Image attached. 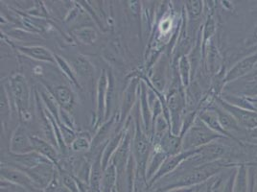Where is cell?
<instances>
[{
	"label": "cell",
	"instance_id": "1",
	"mask_svg": "<svg viewBox=\"0 0 257 192\" xmlns=\"http://www.w3.org/2000/svg\"><path fill=\"white\" fill-rule=\"evenodd\" d=\"M135 132L132 139V154L137 165V178L146 181V167L150 157L153 142L150 137L145 133L142 123H140V112L138 104V112L135 118Z\"/></svg>",
	"mask_w": 257,
	"mask_h": 192
},
{
	"label": "cell",
	"instance_id": "2",
	"mask_svg": "<svg viewBox=\"0 0 257 192\" xmlns=\"http://www.w3.org/2000/svg\"><path fill=\"white\" fill-rule=\"evenodd\" d=\"M7 86L10 88V92H8L11 97L12 103L17 109L22 121L29 122L32 118L30 113L31 89L25 76L22 73L12 75L8 80Z\"/></svg>",
	"mask_w": 257,
	"mask_h": 192
},
{
	"label": "cell",
	"instance_id": "3",
	"mask_svg": "<svg viewBox=\"0 0 257 192\" xmlns=\"http://www.w3.org/2000/svg\"><path fill=\"white\" fill-rule=\"evenodd\" d=\"M226 139L208 128L199 118L182 136V151L199 149L218 139Z\"/></svg>",
	"mask_w": 257,
	"mask_h": 192
},
{
	"label": "cell",
	"instance_id": "4",
	"mask_svg": "<svg viewBox=\"0 0 257 192\" xmlns=\"http://www.w3.org/2000/svg\"><path fill=\"white\" fill-rule=\"evenodd\" d=\"M140 83H141V79L140 77H134L133 79H131L127 87L124 90L121 106L119 110L117 128L115 133L122 131L127 126L131 112L135 107V105L139 102Z\"/></svg>",
	"mask_w": 257,
	"mask_h": 192
},
{
	"label": "cell",
	"instance_id": "5",
	"mask_svg": "<svg viewBox=\"0 0 257 192\" xmlns=\"http://www.w3.org/2000/svg\"><path fill=\"white\" fill-rule=\"evenodd\" d=\"M1 181H9L15 185H18L19 187L25 189L28 192H43L29 177V175L15 166H12L10 164L1 163Z\"/></svg>",
	"mask_w": 257,
	"mask_h": 192
},
{
	"label": "cell",
	"instance_id": "6",
	"mask_svg": "<svg viewBox=\"0 0 257 192\" xmlns=\"http://www.w3.org/2000/svg\"><path fill=\"white\" fill-rule=\"evenodd\" d=\"M169 64L170 62L167 56L165 54H161L154 65L152 74L150 75V80H147L146 78H140V79L145 81L146 84L150 85L151 87L154 88L156 91L163 94L166 88L167 81H168Z\"/></svg>",
	"mask_w": 257,
	"mask_h": 192
},
{
	"label": "cell",
	"instance_id": "7",
	"mask_svg": "<svg viewBox=\"0 0 257 192\" xmlns=\"http://www.w3.org/2000/svg\"><path fill=\"white\" fill-rule=\"evenodd\" d=\"M198 150L199 149L182 151L181 153H179L177 155L168 156L167 159L164 160V162L162 163L160 170L158 171V173L148 182L149 188L152 187L155 183H157L158 181H161V179H163L166 176L174 173L175 171L177 170L182 165L183 162H185L186 160H189L194 155H196Z\"/></svg>",
	"mask_w": 257,
	"mask_h": 192
},
{
	"label": "cell",
	"instance_id": "8",
	"mask_svg": "<svg viewBox=\"0 0 257 192\" xmlns=\"http://www.w3.org/2000/svg\"><path fill=\"white\" fill-rule=\"evenodd\" d=\"M23 171L29 175V177L43 191L53 181L58 174V168L52 162L42 163L33 168Z\"/></svg>",
	"mask_w": 257,
	"mask_h": 192
},
{
	"label": "cell",
	"instance_id": "9",
	"mask_svg": "<svg viewBox=\"0 0 257 192\" xmlns=\"http://www.w3.org/2000/svg\"><path fill=\"white\" fill-rule=\"evenodd\" d=\"M256 65L257 52L246 56L226 71L224 78V85L225 86L240 78L250 74L255 69Z\"/></svg>",
	"mask_w": 257,
	"mask_h": 192
},
{
	"label": "cell",
	"instance_id": "10",
	"mask_svg": "<svg viewBox=\"0 0 257 192\" xmlns=\"http://www.w3.org/2000/svg\"><path fill=\"white\" fill-rule=\"evenodd\" d=\"M132 139H133V135L128 130L120 146L118 147L117 151L115 152V154L112 157V160L110 161L116 167L118 173V181H119L120 177H122L124 175V173L127 174L128 161L132 157Z\"/></svg>",
	"mask_w": 257,
	"mask_h": 192
},
{
	"label": "cell",
	"instance_id": "11",
	"mask_svg": "<svg viewBox=\"0 0 257 192\" xmlns=\"http://www.w3.org/2000/svg\"><path fill=\"white\" fill-rule=\"evenodd\" d=\"M108 85V72L103 69L97 82L96 114L94 127L98 129L105 121L106 114V96Z\"/></svg>",
	"mask_w": 257,
	"mask_h": 192
},
{
	"label": "cell",
	"instance_id": "12",
	"mask_svg": "<svg viewBox=\"0 0 257 192\" xmlns=\"http://www.w3.org/2000/svg\"><path fill=\"white\" fill-rule=\"evenodd\" d=\"M9 149L10 153L17 155L26 154L34 151L31 141V135L22 124L18 125L14 130L10 139Z\"/></svg>",
	"mask_w": 257,
	"mask_h": 192
},
{
	"label": "cell",
	"instance_id": "13",
	"mask_svg": "<svg viewBox=\"0 0 257 192\" xmlns=\"http://www.w3.org/2000/svg\"><path fill=\"white\" fill-rule=\"evenodd\" d=\"M141 123L145 133L152 139L153 135V114L148 100V85L141 80L140 83V97H139Z\"/></svg>",
	"mask_w": 257,
	"mask_h": 192
},
{
	"label": "cell",
	"instance_id": "14",
	"mask_svg": "<svg viewBox=\"0 0 257 192\" xmlns=\"http://www.w3.org/2000/svg\"><path fill=\"white\" fill-rule=\"evenodd\" d=\"M46 87L53 94L56 101L62 110L71 113L76 106V95L73 89L67 85H56L53 87Z\"/></svg>",
	"mask_w": 257,
	"mask_h": 192
},
{
	"label": "cell",
	"instance_id": "15",
	"mask_svg": "<svg viewBox=\"0 0 257 192\" xmlns=\"http://www.w3.org/2000/svg\"><path fill=\"white\" fill-rule=\"evenodd\" d=\"M118 116L114 114L111 118L104 121V123L97 129L96 134L92 139V147L91 150L96 149L98 147L104 144V142H107L109 139L115 134V131L117 128Z\"/></svg>",
	"mask_w": 257,
	"mask_h": 192
},
{
	"label": "cell",
	"instance_id": "16",
	"mask_svg": "<svg viewBox=\"0 0 257 192\" xmlns=\"http://www.w3.org/2000/svg\"><path fill=\"white\" fill-rule=\"evenodd\" d=\"M31 141L35 152L50 160L57 166V168L60 167V151L57 147H55L52 143L48 142L46 139H42L38 136L31 135Z\"/></svg>",
	"mask_w": 257,
	"mask_h": 192
},
{
	"label": "cell",
	"instance_id": "17",
	"mask_svg": "<svg viewBox=\"0 0 257 192\" xmlns=\"http://www.w3.org/2000/svg\"><path fill=\"white\" fill-rule=\"evenodd\" d=\"M13 163H10L12 166H15L19 169L22 170H26V169H30L33 168L39 164L45 163V162H51L50 160L45 159L41 154L33 151L30 153H26V154H12L10 153Z\"/></svg>",
	"mask_w": 257,
	"mask_h": 192
},
{
	"label": "cell",
	"instance_id": "18",
	"mask_svg": "<svg viewBox=\"0 0 257 192\" xmlns=\"http://www.w3.org/2000/svg\"><path fill=\"white\" fill-rule=\"evenodd\" d=\"M17 49L20 53L33 60L48 64H56L55 54L42 45H21L17 46Z\"/></svg>",
	"mask_w": 257,
	"mask_h": 192
},
{
	"label": "cell",
	"instance_id": "19",
	"mask_svg": "<svg viewBox=\"0 0 257 192\" xmlns=\"http://www.w3.org/2000/svg\"><path fill=\"white\" fill-rule=\"evenodd\" d=\"M128 131V123L126 128L123 129L122 131L115 133L109 140L106 143V145L103 148V153H102V164H103V169L105 170L110 163L112 160L113 155L117 151L118 147L120 146L122 140L124 139L126 133Z\"/></svg>",
	"mask_w": 257,
	"mask_h": 192
},
{
	"label": "cell",
	"instance_id": "20",
	"mask_svg": "<svg viewBox=\"0 0 257 192\" xmlns=\"http://www.w3.org/2000/svg\"><path fill=\"white\" fill-rule=\"evenodd\" d=\"M167 157L168 156L158 145H153V149L151 152L150 157L147 162V167H146L147 183L158 173V171L160 170L162 163L167 159Z\"/></svg>",
	"mask_w": 257,
	"mask_h": 192
},
{
	"label": "cell",
	"instance_id": "21",
	"mask_svg": "<svg viewBox=\"0 0 257 192\" xmlns=\"http://www.w3.org/2000/svg\"><path fill=\"white\" fill-rule=\"evenodd\" d=\"M198 118H200L208 128L217 133L218 135L226 139H231V137L225 132V129L222 127L219 121V118L213 110L211 109L200 110L198 113Z\"/></svg>",
	"mask_w": 257,
	"mask_h": 192
},
{
	"label": "cell",
	"instance_id": "22",
	"mask_svg": "<svg viewBox=\"0 0 257 192\" xmlns=\"http://www.w3.org/2000/svg\"><path fill=\"white\" fill-rule=\"evenodd\" d=\"M167 156H174L182 151V137L176 136L171 131L166 134L157 144Z\"/></svg>",
	"mask_w": 257,
	"mask_h": 192
},
{
	"label": "cell",
	"instance_id": "23",
	"mask_svg": "<svg viewBox=\"0 0 257 192\" xmlns=\"http://www.w3.org/2000/svg\"><path fill=\"white\" fill-rule=\"evenodd\" d=\"M70 64L72 68L74 69L76 74L79 77L83 78H89L94 74V66L90 63V61L87 59V57L84 55H76L71 60Z\"/></svg>",
	"mask_w": 257,
	"mask_h": 192
},
{
	"label": "cell",
	"instance_id": "24",
	"mask_svg": "<svg viewBox=\"0 0 257 192\" xmlns=\"http://www.w3.org/2000/svg\"><path fill=\"white\" fill-rule=\"evenodd\" d=\"M118 173L113 163H109L103 172L100 182V192H112L117 186Z\"/></svg>",
	"mask_w": 257,
	"mask_h": 192
},
{
	"label": "cell",
	"instance_id": "25",
	"mask_svg": "<svg viewBox=\"0 0 257 192\" xmlns=\"http://www.w3.org/2000/svg\"><path fill=\"white\" fill-rule=\"evenodd\" d=\"M217 25L215 21L213 14L210 13L207 15L206 19L204 22V25L201 27V36H202V52H203V58L205 55V50L207 44L212 41V38L216 33Z\"/></svg>",
	"mask_w": 257,
	"mask_h": 192
},
{
	"label": "cell",
	"instance_id": "26",
	"mask_svg": "<svg viewBox=\"0 0 257 192\" xmlns=\"http://www.w3.org/2000/svg\"><path fill=\"white\" fill-rule=\"evenodd\" d=\"M11 97L9 95L7 86L1 85V91H0V114H1V125L5 130L9 120L11 118Z\"/></svg>",
	"mask_w": 257,
	"mask_h": 192
},
{
	"label": "cell",
	"instance_id": "27",
	"mask_svg": "<svg viewBox=\"0 0 257 192\" xmlns=\"http://www.w3.org/2000/svg\"><path fill=\"white\" fill-rule=\"evenodd\" d=\"M204 1L189 0L185 2L184 12L186 15L187 23H196L202 19L204 12Z\"/></svg>",
	"mask_w": 257,
	"mask_h": 192
},
{
	"label": "cell",
	"instance_id": "28",
	"mask_svg": "<svg viewBox=\"0 0 257 192\" xmlns=\"http://www.w3.org/2000/svg\"><path fill=\"white\" fill-rule=\"evenodd\" d=\"M116 102V85L115 79L111 72H108V85H107V96H106V114L105 121L111 118L113 114V109Z\"/></svg>",
	"mask_w": 257,
	"mask_h": 192
},
{
	"label": "cell",
	"instance_id": "29",
	"mask_svg": "<svg viewBox=\"0 0 257 192\" xmlns=\"http://www.w3.org/2000/svg\"><path fill=\"white\" fill-rule=\"evenodd\" d=\"M206 57L207 61V65H208V70L212 74H218L220 67H221V56L216 47L213 41L207 44L206 50H205V55L204 58Z\"/></svg>",
	"mask_w": 257,
	"mask_h": 192
},
{
	"label": "cell",
	"instance_id": "30",
	"mask_svg": "<svg viewBox=\"0 0 257 192\" xmlns=\"http://www.w3.org/2000/svg\"><path fill=\"white\" fill-rule=\"evenodd\" d=\"M175 67H177V70H178L182 85L184 87H187L188 85H190L191 76H192V66H191V63H190L188 55L182 56Z\"/></svg>",
	"mask_w": 257,
	"mask_h": 192
},
{
	"label": "cell",
	"instance_id": "31",
	"mask_svg": "<svg viewBox=\"0 0 257 192\" xmlns=\"http://www.w3.org/2000/svg\"><path fill=\"white\" fill-rule=\"evenodd\" d=\"M55 61H56L57 65L59 66V68L61 69V71L64 73V76L71 83V85H73L76 88H82L79 81H78V76L76 74L74 69L72 68L70 63L67 62L64 58L61 57L60 55H57V54H55Z\"/></svg>",
	"mask_w": 257,
	"mask_h": 192
},
{
	"label": "cell",
	"instance_id": "32",
	"mask_svg": "<svg viewBox=\"0 0 257 192\" xmlns=\"http://www.w3.org/2000/svg\"><path fill=\"white\" fill-rule=\"evenodd\" d=\"M91 135L88 132H80L77 134V137L70 145V149L76 153H85L91 150L92 147Z\"/></svg>",
	"mask_w": 257,
	"mask_h": 192
},
{
	"label": "cell",
	"instance_id": "33",
	"mask_svg": "<svg viewBox=\"0 0 257 192\" xmlns=\"http://www.w3.org/2000/svg\"><path fill=\"white\" fill-rule=\"evenodd\" d=\"M73 35L76 39L83 44L91 45L96 42L98 38L97 31L91 26H82L73 30Z\"/></svg>",
	"mask_w": 257,
	"mask_h": 192
},
{
	"label": "cell",
	"instance_id": "34",
	"mask_svg": "<svg viewBox=\"0 0 257 192\" xmlns=\"http://www.w3.org/2000/svg\"><path fill=\"white\" fill-rule=\"evenodd\" d=\"M244 142L257 145V128L246 131V138Z\"/></svg>",
	"mask_w": 257,
	"mask_h": 192
},
{
	"label": "cell",
	"instance_id": "35",
	"mask_svg": "<svg viewBox=\"0 0 257 192\" xmlns=\"http://www.w3.org/2000/svg\"><path fill=\"white\" fill-rule=\"evenodd\" d=\"M257 44V24L255 25V27H254V29H253V31L251 33V35L247 38L246 40V42H245V45H246V47L247 48H249V47H252V46H254V45H256Z\"/></svg>",
	"mask_w": 257,
	"mask_h": 192
},
{
	"label": "cell",
	"instance_id": "36",
	"mask_svg": "<svg viewBox=\"0 0 257 192\" xmlns=\"http://www.w3.org/2000/svg\"><path fill=\"white\" fill-rule=\"evenodd\" d=\"M199 186H192V187H179V188H173L170 190H166L164 192H196L198 190Z\"/></svg>",
	"mask_w": 257,
	"mask_h": 192
},
{
	"label": "cell",
	"instance_id": "37",
	"mask_svg": "<svg viewBox=\"0 0 257 192\" xmlns=\"http://www.w3.org/2000/svg\"><path fill=\"white\" fill-rule=\"evenodd\" d=\"M250 103L251 111L257 112V97H246Z\"/></svg>",
	"mask_w": 257,
	"mask_h": 192
},
{
	"label": "cell",
	"instance_id": "38",
	"mask_svg": "<svg viewBox=\"0 0 257 192\" xmlns=\"http://www.w3.org/2000/svg\"><path fill=\"white\" fill-rule=\"evenodd\" d=\"M253 192H257V178L256 181H255V185H254V190H253Z\"/></svg>",
	"mask_w": 257,
	"mask_h": 192
},
{
	"label": "cell",
	"instance_id": "39",
	"mask_svg": "<svg viewBox=\"0 0 257 192\" xmlns=\"http://www.w3.org/2000/svg\"><path fill=\"white\" fill-rule=\"evenodd\" d=\"M205 192H210V189H209V186H207V188H206V191Z\"/></svg>",
	"mask_w": 257,
	"mask_h": 192
},
{
	"label": "cell",
	"instance_id": "40",
	"mask_svg": "<svg viewBox=\"0 0 257 192\" xmlns=\"http://www.w3.org/2000/svg\"><path fill=\"white\" fill-rule=\"evenodd\" d=\"M112 192H119L118 191L117 187H116V188H114V189H113V191Z\"/></svg>",
	"mask_w": 257,
	"mask_h": 192
},
{
	"label": "cell",
	"instance_id": "41",
	"mask_svg": "<svg viewBox=\"0 0 257 192\" xmlns=\"http://www.w3.org/2000/svg\"><path fill=\"white\" fill-rule=\"evenodd\" d=\"M64 192H69V191H68V190H67V189H66V188H65V187H64Z\"/></svg>",
	"mask_w": 257,
	"mask_h": 192
},
{
	"label": "cell",
	"instance_id": "42",
	"mask_svg": "<svg viewBox=\"0 0 257 192\" xmlns=\"http://www.w3.org/2000/svg\"><path fill=\"white\" fill-rule=\"evenodd\" d=\"M134 192H139L138 191V189H137V187H136V186H135V190H134Z\"/></svg>",
	"mask_w": 257,
	"mask_h": 192
},
{
	"label": "cell",
	"instance_id": "43",
	"mask_svg": "<svg viewBox=\"0 0 257 192\" xmlns=\"http://www.w3.org/2000/svg\"><path fill=\"white\" fill-rule=\"evenodd\" d=\"M254 80H257V78H255V79H254Z\"/></svg>",
	"mask_w": 257,
	"mask_h": 192
}]
</instances>
